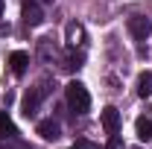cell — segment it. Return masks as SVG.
<instances>
[{"label": "cell", "instance_id": "cell-1", "mask_svg": "<svg viewBox=\"0 0 152 149\" xmlns=\"http://www.w3.org/2000/svg\"><path fill=\"white\" fill-rule=\"evenodd\" d=\"M64 91H67V102H70V108H73L76 114H85L88 108H91V93H88V88H85L82 82L73 79Z\"/></svg>", "mask_w": 152, "mask_h": 149}, {"label": "cell", "instance_id": "cell-2", "mask_svg": "<svg viewBox=\"0 0 152 149\" xmlns=\"http://www.w3.org/2000/svg\"><path fill=\"white\" fill-rule=\"evenodd\" d=\"M129 32H132V38H137V41H146L149 32H152L149 18H143V15H132V18H129Z\"/></svg>", "mask_w": 152, "mask_h": 149}, {"label": "cell", "instance_id": "cell-3", "mask_svg": "<svg viewBox=\"0 0 152 149\" xmlns=\"http://www.w3.org/2000/svg\"><path fill=\"white\" fill-rule=\"evenodd\" d=\"M44 88H32V91L23 96V117H35V108H38V102L44 99Z\"/></svg>", "mask_w": 152, "mask_h": 149}, {"label": "cell", "instance_id": "cell-4", "mask_svg": "<svg viewBox=\"0 0 152 149\" xmlns=\"http://www.w3.org/2000/svg\"><path fill=\"white\" fill-rule=\"evenodd\" d=\"M102 126H105L108 134H117V129H120V111L114 105H105L102 108Z\"/></svg>", "mask_w": 152, "mask_h": 149}, {"label": "cell", "instance_id": "cell-5", "mask_svg": "<svg viewBox=\"0 0 152 149\" xmlns=\"http://www.w3.org/2000/svg\"><path fill=\"white\" fill-rule=\"evenodd\" d=\"M23 20H26L29 26L44 23V12H41V6H38V3H32V0H26V3H23Z\"/></svg>", "mask_w": 152, "mask_h": 149}, {"label": "cell", "instance_id": "cell-6", "mask_svg": "<svg viewBox=\"0 0 152 149\" xmlns=\"http://www.w3.org/2000/svg\"><path fill=\"white\" fill-rule=\"evenodd\" d=\"M26 64H29V56H26L23 50H15V53L9 56V67H12V73H15V76H23V73H26Z\"/></svg>", "mask_w": 152, "mask_h": 149}, {"label": "cell", "instance_id": "cell-7", "mask_svg": "<svg viewBox=\"0 0 152 149\" xmlns=\"http://www.w3.org/2000/svg\"><path fill=\"white\" fill-rule=\"evenodd\" d=\"M38 134H41L44 140H58V137H61V129H58L56 120H41V123H38Z\"/></svg>", "mask_w": 152, "mask_h": 149}, {"label": "cell", "instance_id": "cell-8", "mask_svg": "<svg viewBox=\"0 0 152 149\" xmlns=\"http://www.w3.org/2000/svg\"><path fill=\"white\" fill-rule=\"evenodd\" d=\"M64 38H67V44H70V47L82 44V38H85V26H82V23H76V20H70V23L64 26Z\"/></svg>", "mask_w": 152, "mask_h": 149}, {"label": "cell", "instance_id": "cell-9", "mask_svg": "<svg viewBox=\"0 0 152 149\" xmlns=\"http://www.w3.org/2000/svg\"><path fill=\"white\" fill-rule=\"evenodd\" d=\"M134 134L140 140H152V120L149 117H137L134 120Z\"/></svg>", "mask_w": 152, "mask_h": 149}, {"label": "cell", "instance_id": "cell-10", "mask_svg": "<svg viewBox=\"0 0 152 149\" xmlns=\"http://www.w3.org/2000/svg\"><path fill=\"white\" fill-rule=\"evenodd\" d=\"M137 96H152V73L149 70H143V73L137 76Z\"/></svg>", "mask_w": 152, "mask_h": 149}, {"label": "cell", "instance_id": "cell-11", "mask_svg": "<svg viewBox=\"0 0 152 149\" xmlns=\"http://www.w3.org/2000/svg\"><path fill=\"white\" fill-rule=\"evenodd\" d=\"M0 134H6V137H15V134H18L15 123L9 120V114H6V111H0Z\"/></svg>", "mask_w": 152, "mask_h": 149}, {"label": "cell", "instance_id": "cell-12", "mask_svg": "<svg viewBox=\"0 0 152 149\" xmlns=\"http://www.w3.org/2000/svg\"><path fill=\"white\" fill-rule=\"evenodd\" d=\"M82 61H85V56H82V53H70V58H67V64H64V67H79Z\"/></svg>", "mask_w": 152, "mask_h": 149}, {"label": "cell", "instance_id": "cell-13", "mask_svg": "<svg viewBox=\"0 0 152 149\" xmlns=\"http://www.w3.org/2000/svg\"><path fill=\"white\" fill-rule=\"evenodd\" d=\"M76 149H99V146H94L91 140H82V137H79V140H76Z\"/></svg>", "mask_w": 152, "mask_h": 149}, {"label": "cell", "instance_id": "cell-14", "mask_svg": "<svg viewBox=\"0 0 152 149\" xmlns=\"http://www.w3.org/2000/svg\"><path fill=\"white\" fill-rule=\"evenodd\" d=\"M0 15H3V0H0Z\"/></svg>", "mask_w": 152, "mask_h": 149}]
</instances>
